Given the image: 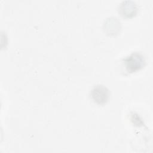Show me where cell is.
Returning a JSON list of instances; mask_svg holds the SVG:
<instances>
[{"label": "cell", "mask_w": 153, "mask_h": 153, "mask_svg": "<svg viewBox=\"0 0 153 153\" xmlns=\"http://www.w3.org/2000/svg\"><path fill=\"white\" fill-rule=\"evenodd\" d=\"M126 71L129 73L140 70L145 65L144 56L140 52L134 51L126 56L123 60Z\"/></svg>", "instance_id": "1"}, {"label": "cell", "mask_w": 153, "mask_h": 153, "mask_svg": "<svg viewBox=\"0 0 153 153\" xmlns=\"http://www.w3.org/2000/svg\"><path fill=\"white\" fill-rule=\"evenodd\" d=\"M109 96V90L104 85L98 84L94 86L91 91L92 99L97 104L103 105L108 101Z\"/></svg>", "instance_id": "2"}, {"label": "cell", "mask_w": 153, "mask_h": 153, "mask_svg": "<svg viewBox=\"0 0 153 153\" xmlns=\"http://www.w3.org/2000/svg\"><path fill=\"white\" fill-rule=\"evenodd\" d=\"M118 10L122 17L131 18L136 16L137 13L138 7L136 2L133 1L125 0L120 4Z\"/></svg>", "instance_id": "3"}]
</instances>
